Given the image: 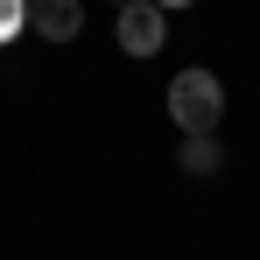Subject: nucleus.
Masks as SVG:
<instances>
[{
    "instance_id": "obj_2",
    "label": "nucleus",
    "mask_w": 260,
    "mask_h": 260,
    "mask_svg": "<svg viewBox=\"0 0 260 260\" xmlns=\"http://www.w3.org/2000/svg\"><path fill=\"white\" fill-rule=\"evenodd\" d=\"M169 36V7H155V0H127L120 7V49L127 56H155Z\"/></svg>"
},
{
    "instance_id": "obj_5",
    "label": "nucleus",
    "mask_w": 260,
    "mask_h": 260,
    "mask_svg": "<svg viewBox=\"0 0 260 260\" xmlns=\"http://www.w3.org/2000/svg\"><path fill=\"white\" fill-rule=\"evenodd\" d=\"M28 28V0H0V43H14Z\"/></svg>"
},
{
    "instance_id": "obj_7",
    "label": "nucleus",
    "mask_w": 260,
    "mask_h": 260,
    "mask_svg": "<svg viewBox=\"0 0 260 260\" xmlns=\"http://www.w3.org/2000/svg\"><path fill=\"white\" fill-rule=\"evenodd\" d=\"M120 7H127V0H120Z\"/></svg>"
},
{
    "instance_id": "obj_6",
    "label": "nucleus",
    "mask_w": 260,
    "mask_h": 260,
    "mask_svg": "<svg viewBox=\"0 0 260 260\" xmlns=\"http://www.w3.org/2000/svg\"><path fill=\"white\" fill-rule=\"evenodd\" d=\"M155 7H190V0H155Z\"/></svg>"
},
{
    "instance_id": "obj_3",
    "label": "nucleus",
    "mask_w": 260,
    "mask_h": 260,
    "mask_svg": "<svg viewBox=\"0 0 260 260\" xmlns=\"http://www.w3.org/2000/svg\"><path fill=\"white\" fill-rule=\"evenodd\" d=\"M28 28H36L43 43H71V36L85 28V7H78V0H28Z\"/></svg>"
},
{
    "instance_id": "obj_1",
    "label": "nucleus",
    "mask_w": 260,
    "mask_h": 260,
    "mask_svg": "<svg viewBox=\"0 0 260 260\" xmlns=\"http://www.w3.org/2000/svg\"><path fill=\"white\" fill-rule=\"evenodd\" d=\"M169 120L183 134H218V120H225V85H218L211 71H183L169 85Z\"/></svg>"
},
{
    "instance_id": "obj_4",
    "label": "nucleus",
    "mask_w": 260,
    "mask_h": 260,
    "mask_svg": "<svg viewBox=\"0 0 260 260\" xmlns=\"http://www.w3.org/2000/svg\"><path fill=\"white\" fill-rule=\"evenodd\" d=\"M176 169H183V176H218V169H225V148H218V134H183V148H176Z\"/></svg>"
}]
</instances>
